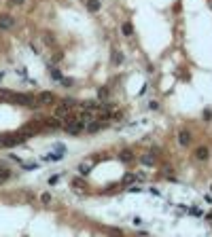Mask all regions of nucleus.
Segmentation results:
<instances>
[{
    "mask_svg": "<svg viewBox=\"0 0 212 237\" xmlns=\"http://www.w3.org/2000/svg\"><path fill=\"white\" fill-rule=\"evenodd\" d=\"M36 102H38L41 106H53V104L57 102V97H55V93H51V91H41V93L36 95Z\"/></svg>",
    "mask_w": 212,
    "mask_h": 237,
    "instance_id": "nucleus-1",
    "label": "nucleus"
},
{
    "mask_svg": "<svg viewBox=\"0 0 212 237\" xmlns=\"http://www.w3.org/2000/svg\"><path fill=\"white\" fill-rule=\"evenodd\" d=\"M38 121H41V127H47V129H59V127H64V123L57 117H47V119H38Z\"/></svg>",
    "mask_w": 212,
    "mask_h": 237,
    "instance_id": "nucleus-2",
    "label": "nucleus"
},
{
    "mask_svg": "<svg viewBox=\"0 0 212 237\" xmlns=\"http://www.w3.org/2000/svg\"><path fill=\"white\" fill-rule=\"evenodd\" d=\"M70 110H72V106H70V104H66V102L55 104V117H57V119H66L68 114H72Z\"/></svg>",
    "mask_w": 212,
    "mask_h": 237,
    "instance_id": "nucleus-3",
    "label": "nucleus"
},
{
    "mask_svg": "<svg viewBox=\"0 0 212 237\" xmlns=\"http://www.w3.org/2000/svg\"><path fill=\"white\" fill-rule=\"evenodd\" d=\"M64 129L68 131V134H72V136H81L85 129L83 121H74V123H68V125H64Z\"/></svg>",
    "mask_w": 212,
    "mask_h": 237,
    "instance_id": "nucleus-4",
    "label": "nucleus"
},
{
    "mask_svg": "<svg viewBox=\"0 0 212 237\" xmlns=\"http://www.w3.org/2000/svg\"><path fill=\"white\" fill-rule=\"evenodd\" d=\"M193 157H195L197 161H208V157H210V148H208V146H197V148L193 150Z\"/></svg>",
    "mask_w": 212,
    "mask_h": 237,
    "instance_id": "nucleus-5",
    "label": "nucleus"
},
{
    "mask_svg": "<svg viewBox=\"0 0 212 237\" xmlns=\"http://www.w3.org/2000/svg\"><path fill=\"white\" fill-rule=\"evenodd\" d=\"M191 140H193V134H191L189 129H180V131H178V144H180V146H189Z\"/></svg>",
    "mask_w": 212,
    "mask_h": 237,
    "instance_id": "nucleus-6",
    "label": "nucleus"
},
{
    "mask_svg": "<svg viewBox=\"0 0 212 237\" xmlns=\"http://www.w3.org/2000/svg\"><path fill=\"white\" fill-rule=\"evenodd\" d=\"M77 117H79V121H83V123H89V121H95V112H93V110H89V108H81Z\"/></svg>",
    "mask_w": 212,
    "mask_h": 237,
    "instance_id": "nucleus-7",
    "label": "nucleus"
},
{
    "mask_svg": "<svg viewBox=\"0 0 212 237\" xmlns=\"http://www.w3.org/2000/svg\"><path fill=\"white\" fill-rule=\"evenodd\" d=\"M13 26H15L13 15H0V30H11Z\"/></svg>",
    "mask_w": 212,
    "mask_h": 237,
    "instance_id": "nucleus-8",
    "label": "nucleus"
},
{
    "mask_svg": "<svg viewBox=\"0 0 212 237\" xmlns=\"http://www.w3.org/2000/svg\"><path fill=\"white\" fill-rule=\"evenodd\" d=\"M140 161H142L144 165H149V167H153V165L157 163V161H155V152H146V155H142Z\"/></svg>",
    "mask_w": 212,
    "mask_h": 237,
    "instance_id": "nucleus-9",
    "label": "nucleus"
},
{
    "mask_svg": "<svg viewBox=\"0 0 212 237\" xmlns=\"http://www.w3.org/2000/svg\"><path fill=\"white\" fill-rule=\"evenodd\" d=\"M85 4H87V9H89L91 13H98V11L102 9V2H100V0H87Z\"/></svg>",
    "mask_w": 212,
    "mask_h": 237,
    "instance_id": "nucleus-10",
    "label": "nucleus"
},
{
    "mask_svg": "<svg viewBox=\"0 0 212 237\" xmlns=\"http://www.w3.org/2000/svg\"><path fill=\"white\" fill-rule=\"evenodd\" d=\"M121 34H123L125 38H129V36H134V26H131L129 21H125V23L121 26Z\"/></svg>",
    "mask_w": 212,
    "mask_h": 237,
    "instance_id": "nucleus-11",
    "label": "nucleus"
},
{
    "mask_svg": "<svg viewBox=\"0 0 212 237\" xmlns=\"http://www.w3.org/2000/svg\"><path fill=\"white\" fill-rule=\"evenodd\" d=\"M110 59H113V64H115V66H121V64H123V55H121V51H113Z\"/></svg>",
    "mask_w": 212,
    "mask_h": 237,
    "instance_id": "nucleus-12",
    "label": "nucleus"
},
{
    "mask_svg": "<svg viewBox=\"0 0 212 237\" xmlns=\"http://www.w3.org/2000/svg\"><path fill=\"white\" fill-rule=\"evenodd\" d=\"M62 76H64V74L59 72V68L51 66V78H53V81H62Z\"/></svg>",
    "mask_w": 212,
    "mask_h": 237,
    "instance_id": "nucleus-13",
    "label": "nucleus"
},
{
    "mask_svg": "<svg viewBox=\"0 0 212 237\" xmlns=\"http://www.w3.org/2000/svg\"><path fill=\"white\" fill-rule=\"evenodd\" d=\"M98 99H102V102H106V99H108V87H100V91H98Z\"/></svg>",
    "mask_w": 212,
    "mask_h": 237,
    "instance_id": "nucleus-14",
    "label": "nucleus"
},
{
    "mask_svg": "<svg viewBox=\"0 0 212 237\" xmlns=\"http://www.w3.org/2000/svg\"><path fill=\"white\" fill-rule=\"evenodd\" d=\"M121 161H134V152L131 150H121Z\"/></svg>",
    "mask_w": 212,
    "mask_h": 237,
    "instance_id": "nucleus-15",
    "label": "nucleus"
},
{
    "mask_svg": "<svg viewBox=\"0 0 212 237\" xmlns=\"http://www.w3.org/2000/svg\"><path fill=\"white\" fill-rule=\"evenodd\" d=\"M89 169H91V167H89V163H79V174H81V176H87V174H89Z\"/></svg>",
    "mask_w": 212,
    "mask_h": 237,
    "instance_id": "nucleus-16",
    "label": "nucleus"
},
{
    "mask_svg": "<svg viewBox=\"0 0 212 237\" xmlns=\"http://www.w3.org/2000/svg\"><path fill=\"white\" fill-rule=\"evenodd\" d=\"M100 127H102L100 123H93V121H89V125H87V131H89V134H93V131H98Z\"/></svg>",
    "mask_w": 212,
    "mask_h": 237,
    "instance_id": "nucleus-17",
    "label": "nucleus"
},
{
    "mask_svg": "<svg viewBox=\"0 0 212 237\" xmlns=\"http://www.w3.org/2000/svg\"><path fill=\"white\" fill-rule=\"evenodd\" d=\"M64 87H72L74 85V78H66V76H62V81H59Z\"/></svg>",
    "mask_w": 212,
    "mask_h": 237,
    "instance_id": "nucleus-18",
    "label": "nucleus"
},
{
    "mask_svg": "<svg viewBox=\"0 0 212 237\" xmlns=\"http://www.w3.org/2000/svg\"><path fill=\"white\" fill-rule=\"evenodd\" d=\"M53 150H55V152H59V155H64V152H66V146H64V144H53Z\"/></svg>",
    "mask_w": 212,
    "mask_h": 237,
    "instance_id": "nucleus-19",
    "label": "nucleus"
},
{
    "mask_svg": "<svg viewBox=\"0 0 212 237\" xmlns=\"http://www.w3.org/2000/svg\"><path fill=\"white\" fill-rule=\"evenodd\" d=\"M42 40H45V43H47V45H51V47H53V45H55V38H53V36H51V34H47V36H42Z\"/></svg>",
    "mask_w": 212,
    "mask_h": 237,
    "instance_id": "nucleus-20",
    "label": "nucleus"
},
{
    "mask_svg": "<svg viewBox=\"0 0 212 237\" xmlns=\"http://www.w3.org/2000/svg\"><path fill=\"white\" fill-rule=\"evenodd\" d=\"M9 176H11V172H9V169H4V167L0 165V178H2V180H6Z\"/></svg>",
    "mask_w": 212,
    "mask_h": 237,
    "instance_id": "nucleus-21",
    "label": "nucleus"
},
{
    "mask_svg": "<svg viewBox=\"0 0 212 237\" xmlns=\"http://www.w3.org/2000/svg\"><path fill=\"white\" fill-rule=\"evenodd\" d=\"M11 91H6V89H0V97H2V99H11Z\"/></svg>",
    "mask_w": 212,
    "mask_h": 237,
    "instance_id": "nucleus-22",
    "label": "nucleus"
},
{
    "mask_svg": "<svg viewBox=\"0 0 212 237\" xmlns=\"http://www.w3.org/2000/svg\"><path fill=\"white\" fill-rule=\"evenodd\" d=\"M21 167H23V169H36L38 165H36V163H21Z\"/></svg>",
    "mask_w": 212,
    "mask_h": 237,
    "instance_id": "nucleus-23",
    "label": "nucleus"
},
{
    "mask_svg": "<svg viewBox=\"0 0 212 237\" xmlns=\"http://www.w3.org/2000/svg\"><path fill=\"white\" fill-rule=\"evenodd\" d=\"M57 182H59V174H55V176H51V178H49V184H51V186H53V184H57Z\"/></svg>",
    "mask_w": 212,
    "mask_h": 237,
    "instance_id": "nucleus-24",
    "label": "nucleus"
},
{
    "mask_svg": "<svg viewBox=\"0 0 212 237\" xmlns=\"http://www.w3.org/2000/svg\"><path fill=\"white\" fill-rule=\"evenodd\" d=\"M41 201H42V203H49V201H51V195H49V193H42V195H41Z\"/></svg>",
    "mask_w": 212,
    "mask_h": 237,
    "instance_id": "nucleus-25",
    "label": "nucleus"
},
{
    "mask_svg": "<svg viewBox=\"0 0 212 237\" xmlns=\"http://www.w3.org/2000/svg\"><path fill=\"white\" fill-rule=\"evenodd\" d=\"M149 108H151V110H159V102H155V99H153V102L149 104Z\"/></svg>",
    "mask_w": 212,
    "mask_h": 237,
    "instance_id": "nucleus-26",
    "label": "nucleus"
},
{
    "mask_svg": "<svg viewBox=\"0 0 212 237\" xmlns=\"http://www.w3.org/2000/svg\"><path fill=\"white\" fill-rule=\"evenodd\" d=\"M189 212H191V214H193V216H202V210H199V207H191V210H189Z\"/></svg>",
    "mask_w": 212,
    "mask_h": 237,
    "instance_id": "nucleus-27",
    "label": "nucleus"
},
{
    "mask_svg": "<svg viewBox=\"0 0 212 237\" xmlns=\"http://www.w3.org/2000/svg\"><path fill=\"white\" fill-rule=\"evenodd\" d=\"M212 119V110H204V121H210Z\"/></svg>",
    "mask_w": 212,
    "mask_h": 237,
    "instance_id": "nucleus-28",
    "label": "nucleus"
},
{
    "mask_svg": "<svg viewBox=\"0 0 212 237\" xmlns=\"http://www.w3.org/2000/svg\"><path fill=\"white\" fill-rule=\"evenodd\" d=\"M127 190H129V193H140L142 189H140V186H136V184H131V186H129Z\"/></svg>",
    "mask_w": 212,
    "mask_h": 237,
    "instance_id": "nucleus-29",
    "label": "nucleus"
},
{
    "mask_svg": "<svg viewBox=\"0 0 212 237\" xmlns=\"http://www.w3.org/2000/svg\"><path fill=\"white\" fill-rule=\"evenodd\" d=\"M26 0H11V4H23Z\"/></svg>",
    "mask_w": 212,
    "mask_h": 237,
    "instance_id": "nucleus-30",
    "label": "nucleus"
},
{
    "mask_svg": "<svg viewBox=\"0 0 212 237\" xmlns=\"http://www.w3.org/2000/svg\"><path fill=\"white\" fill-rule=\"evenodd\" d=\"M2 78H4V72H0V81H2Z\"/></svg>",
    "mask_w": 212,
    "mask_h": 237,
    "instance_id": "nucleus-31",
    "label": "nucleus"
},
{
    "mask_svg": "<svg viewBox=\"0 0 212 237\" xmlns=\"http://www.w3.org/2000/svg\"><path fill=\"white\" fill-rule=\"evenodd\" d=\"M210 193H212V184H210Z\"/></svg>",
    "mask_w": 212,
    "mask_h": 237,
    "instance_id": "nucleus-32",
    "label": "nucleus"
},
{
    "mask_svg": "<svg viewBox=\"0 0 212 237\" xmlns=\"http://www.w3.org/2000/svg\"><path fill=\"white\" fill-rule=\"evenodd\" d=\"M210 9H212V2H210Z\"/></svg>",
    "mask_w": 212,
    "mask_h": 237,
    "instance_id": "nucleus-33",
    "label": "nucleus"
}]
</instances>
